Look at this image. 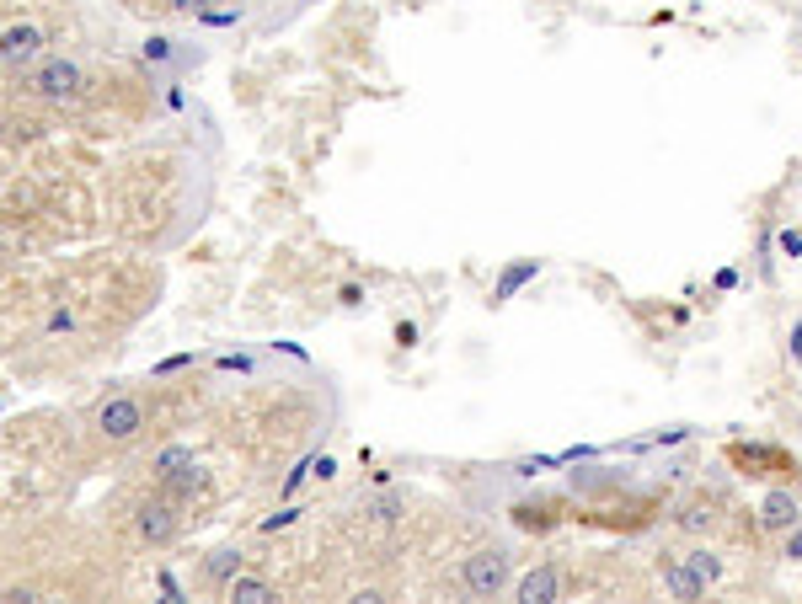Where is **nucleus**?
I'll return each instance as SVG.
<instances>
[{"mask_svg": "<svg viewBox=\"0 0 802 604\" xmlns=\"http://www.w3.org/2000/svg\"><path fill=\"white\" fill-rule=\"evenodd\" d=\"M690 567H696V572H701V578H706V583H712V578H717V572H722V562H717V556H712V551H690Z\"/></svg>", "mask_w": 802, "mask_h": 604, "instance_id": "nucleus-14", "label": "nucleus"}, {"mask_svg": "<svg viewBox=\"0 0 802 604\" xmlns=\"http://www.w3.org/2000/svg\"><path fill=\"white\" fill-rule=\"evenodd\" d=\"M460 583H466V594H476V599H498L503 588H508V556H503L498 546L466 556V567H460Z\"/></svg>", "mask_w": 802, "mask_h": 604, "instance_id": "nucleus-1", "label": "nucleus"}, {"mask_svg": "<svg viewBox=\"0 0 802 604\" xmlns=\"http://www.w3.org/2000/svg\"><path fill=\"white\" fill-rule=\"evenodd\" d=\"M134 524H140V540H150V546H172V540H177V524H182L177 498L166 492V498L140 503V508H134Z\"/></svg>", "mask_w": 802, "mask_h": 604, "instance_id": "nucleus-4", "label": "nucleus"}, {"mask_svg": "<svg viewBox=\"0 0 802 604\" xmlns=\"http://www.w3.org/2000/svg\"><path fill=\"white\" fill-rule=\"evenodd\" d=\"M188 466H193V449H188V444H172V449H161V455H156V466H150V471H156L161 482H172V476L188 471Z\"/></svg>", "mask_w": 802, "mask_h": 604, "instance_id": "nucleus-11", "label": "nucleus"}, {"mask_svg": "<svg viewBox=\"0 0 802 604\" xmlns=\"http://www.w3.org/2000/svg\"><path fill=\"white\" fill-rule=\"evenodd\" d=\"M369 514H375V519H396V498H380L375 508H369Z\"/></svg>", "mask_w": 802, "mask_h": 604, "instance_id": "nucleus-19", "label": "nucleus"}, {"mask_svg": "<svg viewBox=\"0 0 802 604\" xmlns=\"http://www.w3.org/2000/svg\"><path fill=\"white\" fill-rule=\"evenodd\" d=\"M514 594H519V604H551V599H557V567H535V572H524Z\"/></svg>", "mask_w": 802, "mask_h": 604, "instance_id": "nucleus-8", "label": "nucleus"}, {"mask_svg": "<svg viewBox=\"0 0 802 604\" xmlns=\"http://www.w3.org/2000/svg\"><path fill=\"white\" fill-rule=\"evenodd\" d=\"M49 332H75V311H54V316H49Z\"/></svg>", "mask_w": 802, "mask_h": 604, "instance_id": "nucleus-16", "label": "nucleus"}, {"mask_svg": "<svg viewBox=\"0 0 802 604\" xmlns=\"http://www.w3.org/2000/svg\"><path fill=\"white\" fill-rule=\"evenodd\" d=\"M786 556H802V530H797L792 540H786Z\"/></svg>", "mask_w": 802, "mask_h": 604, "instance_id": "nucleus-21", "label": "nucleus"}, {"mask_svg": "<svg viewBox=\"0 0 802 604\" xmlns=\"http://www.w3.org/2000/svg\"><path fill=\"white\" fill-rule=\"evenodd\" d=\"M530 278H535V257H524V262H514V268H508L503 278H498V289H492V300H508V294H514L519 284H530Z\"/></svg>", "mask_w": 802, "mask_h": 604, "instance_id": "nucleus-13", "label": "nucleus"}, {"mask_svg": "<svg viewBox=\"0 0 802 604\" xmlns=\"http://www.w3.org/2000/svg\"><path fill=\"white\" fill-rule=\"evenodd\" d=\"M140 428H145V407L134 396H107L97 407V433L107 444H129Z\"/></svg>", "mask_w": 802, "mask_h": 604, "instance_id": "nucleus-2", "label": "nucleus"}, {"mask_svg": "<svg viewBox=\"0 0 802 604\" xmlns=\"http://www.w3.org/2000/svg\"><path fill=\"white\" fill-rule=\"evenodd\" d=\"M225 594L236 599V604H268V599H279V588H273L268 578H246V572H241V578L230 583Z\"/></svg>", "mask_w": 802, "mask_h": 604, "instance_id": "nucleus-10", "label": "nucleus"}, {"mask_svg": "<svg viewBox=\"0 0 802 604\" xmlns=\"http://www.w3.org/2000/svg\"><path fill=\"white\" fill-rule=\"evenodd\" d=\"M663 583H669L674 599H701L706 594V578L690 567V556H685V562H663Z\"/></svg>", "mask_w": 802, "mask_h": 604, "instance_id": "nucleus-7", "label": "nucleus"}, {"mask_svg": "<svg viewBox=\"0 0 802 604\" xmlns=\"http://www.w3.org/2000/svg\"><path fill=\"white\" fill-rule=\"evenodd\" d=\"M241 567H246V556H241V546H220V551H214L209 562H204V578H209L214 588H230V583L241 578Z\"/></svg>", "mask_w": 802, "mask_h": 604, "instance_id": "nucleus-9", "label": "nucleus"}, {"mask_svg": "<svg viewBox=\"0 0 802 604\" xmlns=\"http://www.w3.org/2000/svg\"><path fill=\"white\" fill-rule=\"evenodd\" d=\"M166 6H172V11H204L209 0H166Z\"/></svg>", "mask_w": 802, "mask_h": 604, "instance_id": "nucleus-20", "label": "nucleus"}, {"mask_svg": "<svg viewBox=\"0 0 802 604\" xmlns=\"http://www.w3.org/2000/svg\"><path fill=\"white\" fill-rule=\"evenodd\" d=\"M706 519H712V514H706V508H685V519H680V524H685V530H701Z\"/></svg>", "mask_w": 802, "mask_h": 604, "instance_id": "nucleus-18", "label": "nucleus"}, {"mask_svg": "<svg viewBox=\"0 0 802 604\" xmlns=\"http://www.w3.org/2000/svg\"><path fill=\"white\" fill-rule=\"evenodd\" d=\"M797 519H802V508H797V498L792 492H765V503H760V524L765 530H797Z\"/></svg>", "mask_w": 802, "mask_h": 604, "instance_id": "nucleus-6", "label": "nucleus"}, {"mask_svg": "<svg viewBox=\"0 0 802 604\" xmlns=\"http://www.w3.org/2000/svg\"><path fill=\"white\" fill-rule=\"evenodd\" d=\"M38 49H43V33H38L33 22H11L6 33H0V59H6V70L27 65V59H38Z\"/></svg>", "mask_w": 802, "mask_h": 604, "instance_id": "nucleus-5", "label": "nucleus"}, {"mask_svg": "<svg viewBox=\"0 0 802 604\" xmlns=\"http://www.w3.org/2000/svg\"><path fill=\"white\" fill-rule=\"evenodd\" d=\"M781 252H786V257L802 252V236H797V230H781Z\"/></svg>", "mask_w": 802, "mask_h": 604, "instance_id": "nucleus-17", "label": "nucleus"}, {"mask_svg": "<svg viewBox=\"0 0 802 604\" xmlns=\"http://www.w3.org/2000/svg\"><path fill=\"white\" fill-rule=\"evenodd\" d=\"M284 524H295V508H284V514H273L268 524H262V535H279Z\"/></svg>", "mask_w": 802, "mask_h": 604, "instance_id": "nucleus-15", "label": "nucleus"}, {"mask_svg": "<svg viewBox=\"0 0 802 604\" xmlns=\"http://www.w3.org/2000/svg\"><path fill=\"white\" fill-rule=\"evenodd\" d=\"M166 492H172V498H198V492H209V471H198V466L177 471L172 482H166Z\"/></svg>", "mask_w": 802, "mask_h": 604, "instance_id": "nucleus-12", "label": "nucleus"}, {"mask_svg": "<svg viewBox=\"0 0 802 604\" xmlns=\"http://www.w3.org/2000/svg\"><path fill=\"white\" fill-rule=\"evenodd\" d=\"M33 91L43 102H54V107H65V102H81V91H86V75L81 65H70V59H49L38 75H33Z\"/></svg>", "mask_w": 802, "mask_h": 604, "instance_id": "nucleus-3", "label": "nucleus"}]
</instances>
